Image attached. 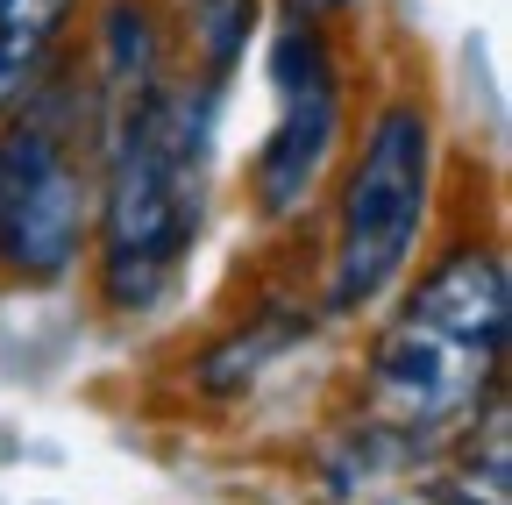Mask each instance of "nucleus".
Returning <instances> with one entry per match:
<instances>
[{
    "mask_svg": "<svg viewBox=\"0 0 512 505\" xmlns=\"http://www.w3.org/2000/svg\"><path fill=\"white\" fill-rule=\"evenodd\" d=\"M271 129L264 150L249 157V207L256 221H299L328 178L335 150H342V65H335V43L320 22L306 15H278L271 29Z\"/></svg>",
    "mask_w": 512,
    "mask_h": 505,
    "instance_id": "39448f33",
    "label": "nucleus"
},
{
    "mask_svg": "<svg viewBox=\"0 0 512 505\" xmlns=\"http://www.w3.org/2000/svg\"><path fill=\"white\" fill-rule=\"evenodd\" d=\"M107 107L79 57L57 65L0 114V278L22 292L64 285L93 249Z\"/></svg>",
    "mask_w": 512,
    "mask_h": 505,
    "instance_id": "7ed1b4c3",
    "label": "nucleus"
},
{
    "mask_svg": "<svg viewBox=\"0 0 512 505\" xmlns=\"http://www.w3.org/2000/svg\"><path fill=\"white\" fill-rule=\"evenodd\" d=\"M356 0H285V15H306V22H328V15H349Z\"/></svg>",
    "mask_w": 512,
    "mask_h": 505,
    "instance_id": "1a4fd4ad",
    "label": "nucleus"
},
{
    "mask_svg": "<svg viewBox=\"0 0 512 505\" xmlns=\"http://www.w3.org/2000/svg\"><path fill=\"white\" fill-rule=\"evenodd\" d=\"M434 164H441V136L434 114L413 93L377 100L356 157L342 171L335 193V235H328V313L356 321L392 299L420 257V235L434 214Z\"/></svg>",
    "mask_w": 512,
    "mask_h": 505,
    "instance_id": "20e7f679",
    "label": "nucleus"
},
{
    "mask_svg": "<svg viewBox=\"0 0 512 505\" xmlns=\"http://www.w3.org/2000/svg\"><path fill=\"white\" fill-rule=\"evenodd\" d=\"M249 29H256V0H185V43L207 86H221L249 57Z\"/></svg>",
    "mask_w": 512,
    "mask_h": 505,
    "instance_id": "0eeeda50",
    "label": "nucleus"
},
{
    "mask_svg": "<svg viewBox=\"0 0 512 505\" xmlns=\"http://www.w3.org/2000/svg\"><path fill=\"white\" fill-rule=\"evenodd\" d=\"M79 0H0V114H8L57 57Z\"/></svg>",
    "mask_w": 512,
    "mask_h": 505,
    "instance_id": "423d86ee",
    "label": "nucleus"
},
{
    "mask_svg": "<svg viewBox=\"0 0 512 505\" xmlns=\"http://www.w3.org/2000/svg\"><path fill=\"white\" fill-rule=\"evenodd\" d=\"M505 249L463 235L399 292L356 370L363 449L413 463L448 449L491 399H505Z\"/></svg>",
    "mask_w": 512,
    "mask_h": 505,
    "instance_id": "f257e3e1",
    "label": "nucleus"
},
{
    "mask_svg": "<svg viewBox=\"0 0 512 505\" xmlns=\"http://www.w3.org/2000/svg\"><path fill=\"white\" fill-rule=\"evenodd\" d=\"M207 164H214V86L157 79L143 100L107 114L100 193H93V264L100 306L114 321L157 313L207 228Z\"/></svg>",
    "mask_w": 512,
    "mask_h": 505,
    "instance_id": "f03ea898",
    "label": "nucleus"
},
{
    "mask_svg": "<svg viewBox=\"0 0 512 505\" xmlns=\"http://www.w3.org/2000/svg\"><path fill=\"white\" fill-rule=\"evenodd\" d=\"M384 505H477L470 491H456V484H427V491H406V498H384Z\"/></svg>",
    "mask_w": 512,
    "mask_h": 505,
    "instance_id": "6e6552de",
    "label": "nucleus"
}]
</instances>
